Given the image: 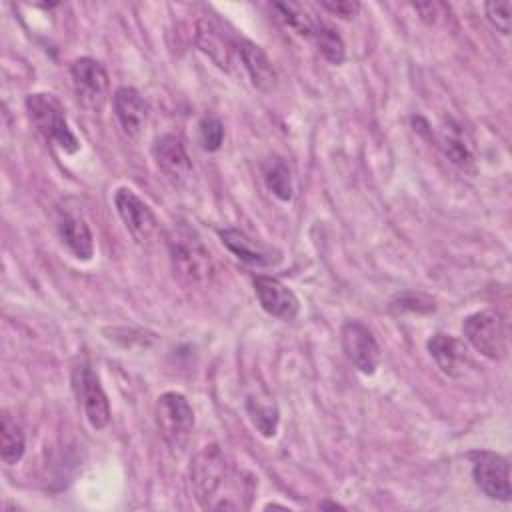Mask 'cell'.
<instances>
[{
  "mask_svg": "<svg viewBox=\"0 0 512 512\" xmlns=\"http://www.w3.org/2000/svg\"><path fill=\"white\" fill-rule=\"evenodd\" d=\"M440 148L450 158V162L456 164L458 168L462 170L472 168L474 154H472L470 138L466 136L462 126L454 124L452 120H448L440 130Z\"/></svg>",
  "mask_w": 512,
  "mask_h": 512,
  "instance_id": "d6986e66",
  "label": "cell"
},
{
  "mask_svg": "<svg viewBox=\"0 0 512 512\" xmlns=\"http://www.w3.org/2000/svg\"><path fill=\"white\" fill-rule=\"evenodd\" d=\"M320 508H342V506L336 502H320Z\"/></svg>",
  "mask_w": 512,
  "mask_h": 512,
  "instance_id": "f546056e",
  "label": "cell"
},
{
  "mask_svg": "<svg viewBox=\"0 0 512 512\" xmlns=\"http://www.w3.org/2000/svg\"><path fill=\"white\" fill-rule=\"evenodd\" d=\"M248 414L254 422V426L260 430L262 436H274L276 434V426H278V412L274 406L270 404H260L258 400L250 398L246 402Z\"/></svg>",
  "mask_w": 512,
  "mask_h": 512,
  "instance_id": "d4e9b609",
  "label": "cell"
},
{
  "mask_svg": "<svg viewBox=\"0 0 512 512\" xmlns=\"http://www.w3.org/2000/svg\"><path fill=\"white\" fill-rule=\"evenodd\" d=\"M114 116L128 138H138L150 116L146 98L132 86H120L112 96Z\"/></svg>",
  "mask_w": 512,
  "mask_h": 512,
  "instance_id": "4fadbf2b",
  "label": "cell"
},
{
  "mask_svg": "<svg viewBox=\"0 0 512 512\" xmlns=\"http://www.w3.org/2000/svg\"><path fill=\"white\" fill-rule=\"evenodd\" d=\"M320 8L344 20H352L360 12V4L356 0H320Z\"/></svg>",
  "mask_w": 512,
  "mask_h": 512,
  "instance_id": "83f0119b",
  "label": "cell"
},
{
  "mask_svg": "<svg viewBox=\"0 0 512 512\" xmlns=\"http://www.w3.org/2000/svg\"><path fill=\"white\" fill-rule=\"evenodd\" d=\"M462 332L468 344L490 360H502L508 354V328L500 312L482 310L470 314L462 324Z\"/></svg>",
  "mask_w": 512,
  "mask_h": 512,
  "instance_id": "277c9868",
  "label": "cell"
},
{
  "mask_svg": "<svg viewBox=\"0 0 512 512\" xmlns=\"http://www.w3.org/2000/svg\"><path fill=\"white\" fill-rule=\"evenodd\" d=\"M262 180L266 188L282 202H288L292 198L294 186H292V172L284 158L270 156L262 162Z\"/></svg>",
  "mask_w": 512,
  "mask_h": 512,
  "instance_id": "44dd1931",
  "label": "cell"
},
{
  "mask_svg": "<svg viewBox=\"0 0 512 512\" xmlns=\"http://www.w3.org/2000/svg\"><path fill=\"white\" fill-rule=\"evenodd\" d=\"M218 236L222 240V244L242 262L250 264V266H274L282 260V252L274 246H268L252 236H248L246 232L238 230V228H224L218 230Z\"/></svg>",
  "mask_w": 512,
  "mask_h": 512,
  "instance_id": "7c38bea8",
  "label": "cell"
},
{
  "mask_svg": "<svg viewBox=\"0 0 512 512\" xmlns=\"http://www.w3.org/2000/svg\"><path fill=\"white\" fill-rule=\"evenodd\" d=\"M30 122L36 132L50 144H56L66 154H74L80 148L76 134L72 132L60 100L48 92H34L24 102Z\"/></svg>",
  "mask_w": 512,
  "mask_h": 512,
  "instance_id": "7a4b0ae2",
  "label": "cell"
},
{
  "mask_svg": "<svg viewBox=\"0 0 512 512\" xmlns=\"http://www.w3.org/2000/svg\"><path fill=\"white\" fill-rule=\"evenodd\" d=\"M166 246L174 272L190 282L200 284L212 278L214 262L202 238L186 224H174L166 234Z\"/></svg>",
  "mask_w": 512,
  "mask_h": 512,
  "instance_id": "6da1fadb",
  "label": "cell"
},
{
  "mask_svg": "<svg viewBox=\"0 0 512 512\" xmlns=\"http://www.w3.org/2000/svg\"><path fill=\"white\" fill-rule=\"evenodd\" d=\"M236 48H238V54L244 62V68H246L254 88H258L262 92H270L276 86L278 76H276L272 60L266 56V52L250 40H240L236 44Z\"/></svg>",
  "mask_w": 512,
  "mask_h": 512,
  "instance_id": "e0dca14e",
  "label": "cell"
},
{
  "mask_svg": "<svg viewBox=\"0 0 512 512\" xmlns=\"http://www.w3.org/2000/svg\"><path fill=\"white\" fill-rule=\"evenodd\" d=\"M26 450V438L22 426L8 414L6 410L2 412L0 418V458L4 464L14 466L22 460Z\"/></svg>",
  "mask_w": 512,
  "mask_h": 512,
  "instance_id": "ffe728a7",
  "label": "cell"
},
{
  "mask_svg": "<svg viewBox=\"0 0 512 512\" xmlns=\"http://www.w3.org/2000/svg\"><path fill=\"white\" fill-rule=\"evenodd\" d=\"M196 46L204 52L220 70H230L236 44L224 32V28L212 18H200L196 22Z\"/></svg>",
  "mask_w": 512,
  "mask_h": 512,
  "instance_id": "9a60e30c",
  "label": "cell"
},
{
  "mask_svg": "<svg viewBox=\"0 0 512 512\" xmlns=\"http://www.w3.org/2000/svg\"><path fill=\"white\" fill-rule=\"evenodd\" d=\"M278 20L292 28L296 34L300 36H306V38H312L314 36V30H316V20L306 12V8L298 2H274L272 4Z\"/></svg>",
  "mask_w": 512,
  "mask_h": 512,
  "instance_id": "7402d4cb",
  "label": "cell"
},
{
  "mask_svg": "<svg viewBox=\"0 0 512 512\" xmlns=\"http://www.w3.org/2000/svg\"><path fill=\"white\" fill-rule=\"evenodd\" d=\"M412 6L420 14L422 22H426V24H434L436 22L438 8H440L438 4H434V2H418V4H412Z\"/></svg>",
  "mask_w": 512,
  "mask_h": 512,
  "instance_id": "f1b7e54d",
  "label": "cell"
},
{
  "mask_svg": "<svg viewBox=\"0 0 512 512\" xmlns=\"http://www.w3.org/2000/svg\"><path fill=\"white\" fill-rule=\"evenodd\" d=\"M472 478L476 486L492 500H510V464L496 452L472 454Z\"/></svg>",
  "mask_w": 512,
  "mask_h": 512,
  "instance_id": "30bf717a",
  "label": "cell"
},
{
  "mask_svg": "<svg viewBox=\"0 0 512 512\" xmlns=\"http://www.w3.org/2000/svg\"><path fill=\"white\" fill-rule=\"evenodd\" d=\"M72 384L78 400L82 402V408L90 426L96 430L106 428L110 422V404L98 374L88 364H80L74 368Z\"/></svg>",
  "mask_w": 512,
  "mask_h": 512,
  "instance_id": "9c48e42d",
  "label": "cell"
},
{
  "mask_svg": "<svg viewBox=\"0 0 512 512\" xmlns=\"http://www.w3.org/2000/svg\"><path fill=\"white\" fill-rule=\"evenodd\" d=\"M114 206L126 230L138 244H148L158 232V220L152 208L130 188L122 186L114 192Z\"/></svg>",
  "mask_w": 512,
  "mask_h": 512,
  "instance_id": "52a82bcc",
  "label": "cell"
},
{
  "mask_svg": "<svg viewBox=\"0 0 512 512\" xmlns=\"http://www.w3.org/2000/svg\"><path fill=\"white\" fill-rule=\"evenodd\" d=\"M152 158L156 162L158 172L174 188H180L190 180L192 162H190V156L178 136H174V134L158 136L152 144Z\"/></svg>",
  "mask_w": 512,
  "mask_h": 512,
  "instance_id": "8fae6325",
  "label": "cell"
},
{
  "mask_svg": "<svg viewBox=\"0 0 512 512\" xmlns=\"http://www.w3.org/2000/svg\"><path fill=\"white\" fill-rule=\"evenodd\" d=\"M200 144L206 152H216L224 142V126L216 116H204L198 124Z\"/></svg>",
  "mask_w": 512,
  "mask_h": 512,
  "instance_id": "484cf974",
  "label": "cell"
},
{
  "mask_svg": "<svg viewBox=\"0 0 512 512\" xmlns=\"http://www.w3.org/2000/svg\"><path fill=\"white\" fill-rule=\"evenodd\" d=\"M312 38H314V42L318 46V52L324 56V60H328L334 66L344 62L346 46H344V40L338 34V30H334L332 26H328L324 22H318Z\"/></svg>",
  "mask_w": 512,
  "mask_h": 512,
  "instance_id": "603a6c76",
  "label": "cell"
},
{
  "mask_svg": "<svg viewBox=\"0 0 512 512\" xmlns=\"http://www.w3.org/2000/svg\"><path fill=\"white\" fill-rule=\"evenodd\" d=\"M154 418L166 446L174 454L182 452L194 430V410L186 396L180 392L160 394L154 406Z\"/></svg>",
  "mask_w": 512,
  "mask_h": 512,
  "instance_id": "3957f363",
  "label": "cell"
},
{
  "mask_svg": "<svg viewBox=\"0 0 512 512\" xmlns=\"http://www.w3.org/2000/svg\"><path fill=\"white\" fill-rule=\"evenodd\" d=\"M426 348H428L430 356L434 358L436 366L446 376H456L460 366H462V362L466 360V346L458 338H454L450 334H442V332L434 334L428 340Z\"/></svg>",
  "mask_w": 512,
  "mask_h": 512,
  "instance_id": "ac0fdd59",
  "label": "cell"
},
{
  "mask_svg": "<svg viewBox=\"0 0 512 512\" xmlns=\"http://www.w3.org/2000/svg\"><path fill=\"white\" fill-rule=\"evenodd\" d=\"M254 292L264 312L280 320H294L300 312V302L296 294L276 278L270 276H256L254 278Z\"/></svg>",
  "mask_w": 512,
  "mask_h": 512,
  "instance_id": "5bb4252c",
  "label": "cell"
},
{
  "mask_svg": "<svg viewBox=\"0 0 512 512\" xmlns=\"http://www.w3.org/2000/svg\"><path fill=\"white\" fill-rule=\"evenodd\" d=\"M58 234L74 258L88 262L94 256V238L86 220L70 210L58 212Z\"/></svg>",
  "mask_w": 512,
  "mask_h": 512,
  "instance_id": "2e32d148",
  "label": "cell"
},
{
  "mask_svg": "<svg viewBox=\"0 0 512 512\" xmlns=\"http://www.w3.org/2000/svg\"><path fill=\"white\" fill-rule=\"evenodd\" d=\"M226 480V460L216 444L204 446L190 462V486L202 508H212L216 492Z\"/></svg>",
  "mask_w": 512,
  "mask_h": 512,
  "instance_id": "5b68a950",
  "label": "cell"
},
{
  "mask_svg": "<svg viewBox=\"0 0 512 512\" xmlns=\"http://www.w3.org/2000/svg\"><path fill=\"white\" fill-rule=\"evenodd\" d=\"M70 76L78 104L90 114H100L106 106L110 90V80L104 66L90 56H82L72 62Z\"/></svg>",
  "mask_w": 512,
  "mask_h": 512,
  "instance_id": "8992f818",
  "label": "cell"
},
{
  "mask_svg": "<svg viewBox=\"0 0 512 512\" xmlns=\"http://www.w3.org/2000/svg\"><path fill=\"white\" fill-rule=\"evenodd\" d=\"M390 308L394 312H412V314H430L434 312V300L424 294V292H416V290H406V292H400L396 294L392 300H390Z\"/></svg>",
  "mask_w": 512,
  "mask_h": 512,
  "instance_id": "cb8c5ba5",
  "label": "cell"
},
{
  "mask_svg": "<svg viewBox=\"0 0 512 512\" xmlns=\"http://www.w3.org/2000/svg\"><path fill=\"white\" fill-rule=\"evenodd\" d=\"M342 350L348 362L362 374H374L380 364V346L372 334V330L358 322L348 320L340 330Z\"/></svg>",
  "mask_w": 512,
  "mask_h": 512,
  "instance_id": "ba28073f",
  "label": "cell"
},
{
  "mask_svg": "<svg viewBox=\"0 0 512 512\" xmlns=\"http://www.w3.org/2000/svg\"><path fill=\"white\" fill-rule=\"evenodd\" d=\"M510 8H512V4H510L508 0L486 2V6H484L488 22H490L498 32H502L504 36L510 34Z\"/></svg>",
  "mask_w": 512,
  "mask_h": 512,
  "instance_id": "4316f807",
  "label": "cell"
}]
</instances>
